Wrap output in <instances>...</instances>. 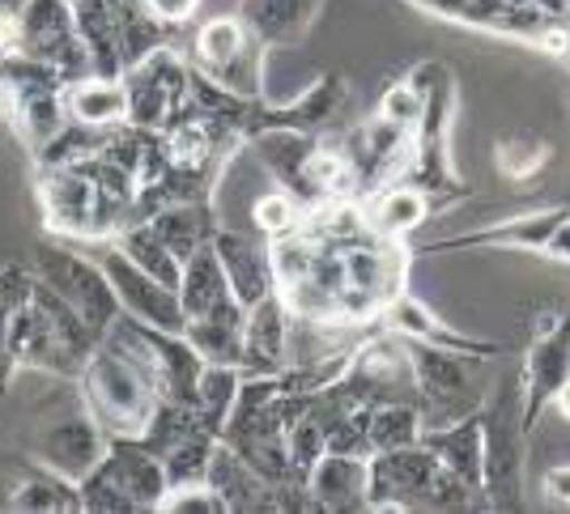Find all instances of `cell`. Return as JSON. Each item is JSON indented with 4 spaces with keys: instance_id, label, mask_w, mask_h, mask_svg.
Returning <instances> with one entry per match:
<instances>
[{
    "instance_id": "1",
    "label": "cell",
    "mask_w": 570,
    "mask_h": 514,
    "mask_svg": "<svg viewBox=\"0 0 570 514\" xmlns=\"http://www.w3.org/2000/svg\"><path fill=\"white\" fill-rule=\"evenodd\" d=\"M366 511H464L473 502V485L439 464L422 443L375 451L371 459Z\"/></svg>"
},
{
    "instance_id": "2",
    "label": "cell",
    "mask_w": 570,
    "mask_h": 514,
    "mask_svg": "<svg viewBox=\"0 0 570 514\" xmlns=\"http://www.w3.org/2000/svg\"><path fill=\"white\" fill-rule=\"evenodd\" d=\"M81 404L111 438H141L163 396L128 353L98 340L81 366Z\"/></svg>"
},
{
    "instance_id": "3",
    "label": "cell",
    "mask_w": 570,
    "mask_h": 514,
    "mask_svg": "<svg viewBox=\"0 0 570 514\" xmlns=\"http://www.w3.org/2000/svg\"><path fill=\"white\" fill-rule=\"evenodd\" d=\"M167 490V467L141 438H111L107 455L81 481V506L95 514L158 511Z\"/></svg>"
},
{
    "instance_id": "4",
    "label": "cell",
    "mask_w": 570,
    "mask_h": 514,
    "mask_svg": "<svg viewBox=\"0 0 570 514\" xmlns=\"http://www.w3.org/2000/svg\"><path fill=\"white\" fill-rule=\"evenodd\" d=\"M523 374H511L481 413V493L494 511L523 506Z\"/></svg>"
},
{
    "instance_id": "5",
    "label": "cell",
    "mask_w": 570,
    "mask_h": 514,
    "mask_svg": "<svg viewBox=\"0 0 570 514\" xmlns=\"http://www.w3.org/2000/svg\"><path fill=\"white\" fill-rule=\"evenodd\" d=\"M35 273L90 324L98 340L107 336V327L116 324L119 315V298L111 277L102 273V264L77 256V251L60 247V243H39L35 247Z\"/></svg>"
},
{
    "instance_id": "6",
    "label": "cell",
    "mask_w": 570,
    "mask_h": 514,
    "mask_svg": "<svg viewBox=\"0 0 570 514\" xmlns=\"http://www.w3.org/2000/svg\"><path fill=\"white\" fill-rule=\"evenodd\" d=\"M18 18H22V43H18V51L51 65L69 86L95 72L90 47L81 43V34H77L72 0H26L22 9H18Z\"/></svg>"
},
{
    "instance_id": "7",
    "label": "cell",
    "mask_w": 570,
    "mask_h": 514,
    "mask_svg": "<svg viewBox=\"0 0 570 514\" xmlns=\"http://www.w3.org/2000/svg\"><path fill=\"white\" fill-rule=\"evenodd\" d=\"M102 273L116 285V298L124 315H137L145 324L167 327V332H184L188 327V315H184V303H179V289H170L163 280H154L149 273H141L132 259L119 251L116 243L102 251Z\"/></svg>"
},
{
    "instance_id": "8",
    "label": "cell",
    "mask_w": 570,
    "mask_h": 514,
    "mask_svg": "<svg viewBox=\"0 0 570 514\" xmlns=\"http://www.w3.org/2000/svg\"><path fill=\"white\" fill-rule=\"evenodd\" d=\"M570 378V310H553L532 349H528V366H523V429H532L541 408L558 396V387Z\"/></svg>"
},
{
    "instance_id": "9",
    "label": "cell",
    "mask_w": 570,
    "mask_h": 514,
    "mask_svg": "<svg viewBox=\"0 0 570 514\" xmlns=\"http://www.w3.org/2000/svg\"><path fill=\"white\" fill-rule=\"evenodd\" d=\"M107 446H111V434L86 413V417H69V421L48 425V429L35 438V459L81 485V481L95 472L98 459L107 455Z\"/></svg>"
},
{
    "instance_id": "10",
    "label": "cell",
    "mask_w": 570,
    "mask_h": 514,
    "mask_svg": "<svg viewBox=\"0 0 570 514\" xmlns=\"http://www.w3.org/2000/svg\"><path fill=\"white\" fill-rule=\"evenodd\" d=\"M345 102H350L345 81H341L336 72H328V77H320L315 86H307V90L298 93L289 107H268V102H261L252 123H247V137H256L264 128H289V132L320 137V132L345 111Z\"/></svg>"
},
{
    "instance_id": "11",
    "label": "cell",
    "mask_w": 570,
    "mask_h": 514,
    "mask_svg": "<svg viewBox=\"0 0 570 514\" xmlns=\"http://www.w3.org/2000/svg\"><path fill=\"white\" fill-rule=\"evenodd\" d=\"M179 303L184 315L191 319H247V306L235 298L226 268L217 259V247H200L196 256L184 264V280H179Z\"/></svg>"
},
{
    "instance_id": "12",
    "label": "cell",
    "mask_w": 570,
    "mask_h": 514,
    "mask_svg": "<svg viewBox=\"0 0 570 514\" xmlns=\"http://www.w3.org/2000/svg\"><path fill=\"white\" fill-rule=\"evenodd\" d=\"M0 493H4V497H0V511H35V514L86 511V506H81V485L69 481V476H60V472H51V467L39 464V459L13 467V472L4 476Z\"/></svg>"
},
{
    "instance_id": "13",
    "label": "cell",
    "mask_w": 570,
    "mask_h": 514,
    "mask_svg": "<svg viewBox=\"0 0 570 514\" xmlns=\"http://www.w3.org/2000/svg\"><path fill=\"white\" fill-rule=\"evenodd\" d=\"M289 362V310L282 294H268L264 303L247 306L243 324V374H282Z\"/></svg>"
},
{
    "instance_id": "14",
    "label": "cell",
    "mask_w": 570,
    "mask_h": 514,
    "mask_svg": "<svg viewBox=\"0 0 570 514\" xmlns=\"http://www.w3.org/2000/svg\"><path fill=\"white\" fill-rule=\"evenodd\" d=\"M217 259L226 268V280L235 289V298L243 306L264 303L268 294H277V277H273V259L268 247H261L252 230H217L214 238Z\"/></svg>"
},
{
    "instance_id": "15",
    "label": "cell",
    "mask_w": 570,
    "mask_h": 514,
    "mask_svg": "<svg viewBox=\"0 0 570 514\" xmlns=\"http://www.w3.org/2000/svg\"><path fill=\"white\" fill-rule=\"evenodd\" d=\"M409 353H413V374H417L422 404L455 408V399L473 392V366H469L473 353H455L443 349V345H426V340H413Z\"/></svg>"
},
{
    "instance_id": "16",
    "label": "cell",
    "mask_w": 570,
    "mask_h": 514,
    "mask_svg": "<svg viewBox=\"0 0 570 514\" xmlns=\"http://www.w3.org/2000/svg\"><path fill=\"white\" fill-rule=\"evenodd\" d=\"M124 0H72L77 34L90 47L98 77H124Z\"/></svg>"
},
{
    "instance_id": "17",
    "label": "cell",
    "mask_w": 570,
    "mask_h": 514,
    "mask_svg": "<svg viewBox=\"0 0 570 514\" xmlns=\"http://www.w3.org/2000/svg\"><path fill=\"white\" fill-rule=\"evenodd\" d=\"M311 497L320 511H366V490H371V464L357 455H333L315 464L307 481Z\"/></svg>"
},
{
    "instance_id": "18",
    "label": "cell",
    "mask_w": 570,
    "mask_h": 514,
    "mask_svg": "<svg viewBox=\"0 0 570 514\" xmlns=\"http://www.w3.org/2000/svg\"><path fill=\"white\" fill-rule=\"evenodd\" d=\"M209 485L217 490V497L226 502V511H273V485L264 481L261 472H252V464L238 455L235 446H226L222 438L214 443L209 455Z\"/></svg>"
},
{
    "instance_id": "19",
    "label": "cell",
    "mask_w": 570,
    "mask_h": 514,
    "mask_svg": "<svg viewBox=\"0 0 570 514\" xmlns=\"http://www.w3.org/2000/svg\"><path fill=\"white\" fill-rule=\"evenodd\" d=\"M383 324L392 327V332H401L404 340H426V345H443V349L455 353H481V357L499 353V345H490V340H469V336H460L452 327H443L430 315V306L417 303L413 294H396L392 303L383 306Z\"/></svg>"
},
{
    "instance_id": "20",
    "label": "cell",
    "mask_w": 570,
    "mask_h": 514,
    "mask_svg": "<svg viewBox=\"0 0 570 514\" xmlns=\"http://www.w3.org/2000/svg\"><path fill=\"white\" fill-rule=\"evenodd\" d=\"M154 234L170 247V256L188 264L200 247H209L217 238V212L209 200H184V205H167L149 217Z\"/></svg>"
},
{
    "instance_id": "21",
    "label": "cell",
    "mask_w": 570,
    "mask_h": 514,
    "mask_svg": "<svg viewBox=\"0 0 570 514\" xmlns=\"http://www.w3.org/2000/svg\"><path fill=\"white\" fill-rule=\"evenodd\" d=\"M65 107H69V119L77 123H90V128H119L128 123V86L124 77H81L65 86Z\"/></svg>"
},
{
    "instance_id": "22",
    "label": "cell",
    "mask_w": 570,
    "mask_h": 514,
    "mask_svg": "<svg viewBox=\"0 0 570 514\" xmlns=\"http://www.w3.org/2000/svg\"><path fill=\"white\" fill-rule=\"evenodd\" d=\"M417 443L426 446L439 464L455 472L464 485H473L481 493V417H464V421H448L443 429H422Z\"/></svg>"
},
{
    "instance_id": "23",
    "label": "cell",
    "mask_w": 570,
    "mask_h": 514,
    "mask_svg": "<svg viewBox=\"0 0 570 514\" xmlns=\"http://www.w3.org/2000/svg\"><path fill=\"white\" fill-rule=\"evenodd\" d=\"M366 209V226L380 238H401V234L417 230L426 221L430 200L422 187L413 184H387L380 191H371V200L362 205Z\"/></svg>"
},
{
    "instance_id": "24",
    "label": "cell",
    "mask_w": 570,
    "mask_h": 514,
    "mask_svg": "<svg viewBox=\"0 0 570 514\" xmlns=\"http://www.w3.org/2000/svg\"><path fill=\"white\" fill-rule=\"evenodd\" d=\"M320 13V0H243V22L264 43H294L303 39Z\"/></svg>"
},
{
    "instance_id": "25",
    "label": "cell",
    "mask_w": 570,
    "mask_h": 514,
    "mask_svg": "<svg viewBox=\"0 0 570 514\" xmlns=\"http://www.w3.org/2000/svg\"><path fill=\"white\" fill-rule=\"evenodd\" d=\"M9 119L18 128V137L39 154L65 123H69V107H65V90H43V93H18V98H4Z\"/></svg>"
},
{
    "instance_id": "26",
    "label": "cell",
    "mask_w": 570,
    "mask_h": 514,
    "mask_svg": "<svg viewBox=\"0 0 570 514\" xmlns=\"http://www.w3.org/2000/svg\"><path fill=\"white\" fill-rule=\"evenodd\" d=\"M567 217H570V209H546V212H537V217H520V221H511V226H502V230H481V234H469V238H443V243H434V251H439V247H476V243L546 251L549 238L558 234V226H562Z\"/></svg>"
},
{
    "instance_id": "27",
    "label": "cell",
    "mask_w": 570,
    "mask_h": 514,
    "mask_svg": "<svg viewBox=\"0 0 570 514\" xmlns=\"http://www.w3.org/2000/svg\"><path fill=\"white\" fill-rule=\"evenodd\" d=\"M111 243H116L119 251L132 259L141 273H149L154 280L170 285V289H179V280H184V264L170 256V247L154 234L149 221H132V226H124Z\"/></svg>"
},
{
    "instance_id": "28",
    "label": "cell",
    "mask_w": 570,
    "mask_h": 514,
    "mask_svg": "<svg viewBox=\"0 0 570 514\" xmlns=\"http://www.w3.org/2000/svg\"><path fill=\"white\" fill-rule=\"evenodd\" d=\"M252 39H256V34H252V26L243 22V18H214V22H205L196 30L191 51H196L200 72H205V77H217L230 60H238V56L247 51Z\"/></svg>"
},
{
    "instance_id": "29",
    "label": "cell",
    "mask_w": 570,
    "mask_h": 514,
    "mask_svg": "<svg viewBox=\"0 0 570 514\" xmlns=\"http://www.w3.org/2000/svg\"><path fill=\"white\" fill-rule=\"evenodd\" d=\"M366 434H371V451H396V446H413L422 438V413L409 399H387L375 404L366 417Z\"/></svg>"
},
{
    "instance_id": "30",
    "label": "cell",
    "mask_w": 570,
    "mask_h": 514,
    "mask_svg": "<svg viewBox=\"0 0 570 514\" xmlns=\"http://www.w3.org/2000/svg\"><path fill=\"white\" fill-rule=\"evenodd\" d=\"M243 383V370L238 366H217V362H205L200 370V387H196V408H200V421L205 429L222 438V425L230 417V404H235V392Z\"/></svg>"
},
{
    "instance_id": "31",
    "label": "cell",
    "mask_w": 570,
    "mask_h": 514,
    "mask_svg": "<svg viewBox=\"0 0 570 514\" xmlns=\"http://www.w3.org/2000/svg\"><path fill=\"white\" fill-rule=\"evenodd\" d=\"M243 324L247 319H191L184 336L205 362L217 366H243Z\"/></svg>"
},
{
    "instance_id": "32",
    "label": "cell",
    "mask_w": 570,
    "mask_h": 514,
    "mask_svg": "<svg viewBox=\"0 0 570 514\" xmlns=\"http://www.w3.org/2000/svg\"><path fill=\"white\" fill-rule=\"evenodd\" d=\"M214 434H191L179 446H170L163 455V467H167L170 485H196L209 476V455H214Z\"/></svg>"
},
{
    "instance_id": "33",
    "label": "cell",
    "mask_w": 570,
    "mask_h": 514,
    "mask_svg": "<svg viewBox=\"0 0 570 514\" xmlns=\"http://www.w3.org/2000/svg\"><path fill=\"white\" fill-rule=\"evenodd\" d=\"M298 221H303V205L285 187H268L261 200H256V209H252V230L264 234V238H282Z\"/></svg>"
},
{
    "instance_id": "34",
    "label": "cell",
    "mask_w": 570,
    "mask_h": 514,
    "mask_svg": "<svg viewBox=\"0 0 570 514\" xmlns=\"http://www.w3.org/2000/svg\"><path fill=\"white\" fill-rule=\"evenodd\" d=\"M285 451H289V464H294V476L307 485L311 472H315V464L324 459V429H320V421L303 417L289 434H285Z\"/></svg>"
},
{
    "instance_id": "35",
    "label": "cell",
    "mask_w": 570,
    "mask_h": 514,
    "mask_svg": "<svg viewBox=\"0 0 570 514\" xmlns=\"http://www.w3.org/2000/svg\"><path fill=\"white\" fill-rule=\"evenodd\" d=\"M163 514H226V502L217 497V490L209 481H196V485H170L167 497L158 502Z\"/></svg>"
},
{
    "instance_id": "36",
    "label": "cell",
    "mask_w": 570,
    "mask_h": 514,
    "mask_svg": "<svg viewBox=\"0 0 570 514\" xmlns=\"http://www.w3.org/2000/svg\"><path fill=\"white\" fill-rule=\"evenodd\" d=\"M546 158H549L546 140L537 137H507L499 145V166L502 175H511V179H528L537 166H546Z\"/></svg>"
},
{
    "instance_id": "37",
    "label": "cell",
    "mask_w": 570,
    "mask_h": 514,
    "mask_svg": "<svg viewBox=\"0 0 570 514\" xmlns=\"http://www.w3.org/2000/svg\"><path fill=\"white\" fill-rule=\"evenodd\" d=\"M30 289H35V277H26L22 268H0V353L9 340V324H13L18 306L30 298Z\"/></svg>"
},
{
    "instance_id": "38",
    "label": "cell",
    "mask_w": 570,
    "mask_h": 514,
    "mask_svg": "<svg viewBox=\"0 0 570 514\" xmlns=\"http://www.w3.org/2000/svg\"><path fill=\"white\" fill-rule=\"evenodd\" d=\"M380 119L396 123V128H404V132H413L417 119H422V93L413 90L409 81H404V86H392L380 102Z\"/></svg>"
},
{
    "instance_id": "39",
    "label": "cell",
    "mask_w": 570,
    "mask_h": 514,
    "mask_svg": "<svg viewBox=\"0 0 570 514\" xmlns=\"http://www.w3.org/2000/svg\"><path fill=\"white\" fill-rule=\"evenodd\" d=\"M200 0H141V9L163 26H184L196 13Z\"/></svg>"
},
{
    "instance_id": "40",
    "label": "cell",
    "mask_w": 570,
    "mask_h": 514,
    "mask_svg": "<svg viewBox=\"0 0 570 514\" xmlns=\"http://www.w3.org/2000/svg\"><path fill=\"white\" fill-rule=\"evenodd\" d=\"M546 493L553 497V502H570V464L553 467L546 476Z\"/></svg>"
},
{
    "instance_id": "41",
    "label": "cell",
    "mask_w": 570,
    "mask_h": 514,
    "mask_svg": "<svg viewBox=\"0 0 570 514\" xmlns=\"http://www.w3.org/2000/svg\"><path fill=\"white\" fill-rule=\"evenodd\" d=\"M549 256H562V259H570V217L558 226V234L549 238V247H546Z\"/></svg>"
},
{
    "instance_id": "42",
    "label": "cell",
    "mask_w": 570,
    "mask_h": 514,
    "mask_svg": "<svg viewBox=\"0 0 570 514\" xmlns=\"http://www.w3.org/2000/svg\"><path fill=\"white\" fill-rule=\"evenodd\" d=\"M541 13H546L549 22H567L570 18V0H532Z\"/></svg>"
},
{
    "instance_id": "43",
    "label": "cell",
    "mask_w": 570,
    "mask_h": 514,
    "mask_svg": "<svg viewBox=\"0 0 570 514\" xmlns=\"http://www.w3.org/2000/svg\"><path fill=\"white\" fill-rule=\"evenodd\" d=\"M553 404H558V417L562 421H570V378L558 387V396H553Z\"/></svg>"
},
{
    "instance_id": "44",
    "label": "cell",
    "mask_w": 570,
    "mask_h": 514,
    "mask_svg": "<svg viewBox=\"0 0 570 514\" xmlns=\"http://www.w3.org/2000/svg\"><path fill=\"white\" fill-rule=\"evenodd\" d=\"M26 0H0V9H22Z\"/></svg>"
},
{
    "instance_id": "45",
    "label": "cell",
    "mask_w": 570,
    "mask_h": 514,
    "mask_svg": "<svg viewBox=\"0 0 570 514\" xmlns=\"http://www.w3.org/2000/svg\"><path fill=\"white\" fill-rule=\"evenodd\" d=\"M567 34H570V18H567ZM567 56H570V47H567Z\"/></svg>"
},
{
    "instance_id": "46",
    "label": "cell",
    "mask_w": 570,
    "mask_h": 514,
    "mask_svg": "<svg viewBox=\"0 0 570 514\" xmlns=\"http://www.w3.org/2000/svg\"><path fill=\"white\" fill-rule=\"evenodd\" d=\"M0 107H4V102H0Z\"/></svg>"
}]
</instances>
